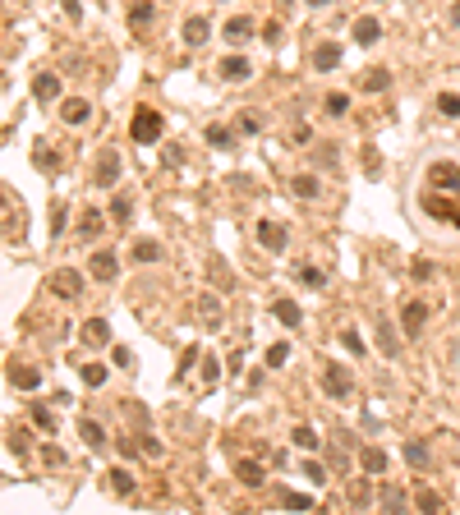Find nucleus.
Here are the masks:
<instances>
[{
	"mask_svg": "<svg viewBox=\"0 0 460 515\" xmlns=\"http://www.w3.org/2000/svg\"><path fill=\"white\" fill-rule=\"evenodd\" d=\"M106 483H110V493H115V497H129L134 493V474L129 470H110Z\"/></svg>",
	"mask_w": 460,
	"mask_h": 515,
	"instance_id": "obj_28",
	"label": "nucleus"
},
{
	"mask_svg": "<svg viewBox=\"0 0 460 515\" xmlns=\"http://www.w3.org/2000/svg\"><path fill=\"white\" fill-rule=\"evenodd\" d=\"M235 479H240L244 488H263V483H267V470H263L258 460H240V465H235Z\"/></svg>",
	"mask_w": 460,
	"mask_h": 515,
	"instance_id": "obj_14",
	"label": "nucleus"
},
{
	"mask_svg": "<svg viewBox=\"0 0 460 515\" xmlns=\"http://www.w3.org/2000/svg\"><path fill=\"white\" fill-rule=\"evenodd\" d=\"M180 33H185V46H203L212 28H208V19H203V14H194V19H189L185 28H180Z\"/></svg>",
	"mask_w": 460,
	"mask_h": 515,
	"instance_id": "obj_19",
	"label": "nucleus"
},
{
	"mask_svg": "<svg viewBox=\"0 0 460 515\" xmlns=\"http://www.w3.org/2000/svg\"><path fill=\"white\" fill-rule=\"evenodd\" d=\"M240 129H244V133H258L263 124H258V115H240Z\"/></svg>",
	"mask_w": 460,
	"mask_h": 515,
	"instance_id": "obj_50",
	"label": "nucleus"
},
{
	"mask_svg": "<svg viewBox=\"0 0 460 515\" xmlns=\"http://www.w3.org/2000/svg\"><path fill=\"white\" fill-rule=\"evenodd\" d=\"M387 88H391V69H368V74H364V92L378 97V92H387Z\"/></svg>",
	"mask_w": 460,
	"mask_h": 515,
	"instance_id": "obj_23",
	"label": "nucleus"
},
{
	"mask_svg": "<svg viewBox=\"0 0 460 515\" xmlns=\"http://www.w3.org/2000/svg\"><path fill=\"white\" fill-rule=\"evenodd\" d=\"M322 386H327V396H336V400H345V396L354 391V377L345 363H327V373H322Z\"/></svg>",
	"mask_w": 460,
	"mask_h": 515,
	"instance_id": "obj_3",
	"label": "nucleus"
},
{
	"mask_svg": "<svg viewBox=\"0 0 460 515\" xmlns=\"http://www.w3.org/2000/svg\"><path fill=\"white\" fill-rule=\"evenodd\" d=\"M290 194H299V198H318L322 184H318V175H295V180H290Z\"/></svg>",
	"mask_w": 460,
	"mask_h": 515,
	"instance_id": "obj_26",
	"label": "nucleus"
},
{
	"mask_svg": "<svg viewBox=\"0 0 460 515\" xmlns=\"http://www.w3.org/2000/svg\"><path fill=\"white\" fill-rule=\"evenodd\" d=\"M272 313H276V322H285V327H299V322H304V313H299L295 299H276Z\"/></svg>",
	"mask_w": 460,
	"mask_h": 515,
	"instance_id": "obj_21",
	"label": "nucleus"
},
{
	"mask_svg": "<svg viewBox=\"0 0 460 515\" xmlns=\"http://www.w3.org/2000/svg\"><path fill=\"white\" fill-rule=\"evenodd\" d=\"M438 110L447 115V120H460V97L456 92H438Z\"/></svg>",
	"mask_w": 460,
	"mask_h": 515,
	"instance_id": "obj_32",
	"label": "nucleus"
},
{
	"mask_svg": "<svg viewBox=\"0 0 460 515\" xmlns=\"http://www.w3.org/2000/svg\"><path fill=\"white\" fill-rule=\"evenodd\" d=\"M83 340H88V345H106V340H110V322L106 318H88V322H83Z\"/></svg>",
	"mask_w": 460,
	"mask_h": 515,
	"instance_id": "obj_22",
	"label": "nucleus"
},
{
	"mask_svg": "<svg viewBox=\"0 0 460 515\" xmlns=\"http://www.w3.org/2000/svg\"><path fill=\"white\" fill-rule=\"evenodd\" d=\"M115 175H120V157H115V152H101L97 166H92V184L110 189V184H115Z\"/></svg>",
	"mask_w": 460,
	"mask_h": 515,
	"instance_id": "obj_5",
	"label": "nucleus"
},
{
	"mask_svg": "<svg viewBox=\"0 0 460 515\" xmlns=\"http://www.w3.org/2000/svg\"><path fill=\"white\" fill-rule=\"evenodd\" d=\"M340 345H345L350 354H364V340H359V331H350V327L340 331Z\"/></svg>",
	"mask_w": 460,
	"mask_h": 515,
	"instance_id": "obj_42",
	"label": "nucleus"
},
{
	"mask_svg": "<svg viewBox=\"0 0 460 515\" xmlns=\"http://www.w3.org/2000/svg\"><path fill=\"white\" fill-rule=\"evenodd\" d=\"M33 161L42 166V171H55V166H60V157H55L51 147H37V152H33Z\"/></svg>",
	"mask_w": 460,
	"mask_h": 515,
	"instance_id": "obj_40",
	"label": "nucleus"
},
{
	"mask_svg": "<svg viewBox=\"0 0 460 515\" xmlns=\"http://www.w3.org/2000/svg\"><path fill=\"white\" fill-rule=\"evenodd\" d=\"M78 437L88 442V447H101V442H106V433H101V423H92V419H83V423H78Z\"/></svg>",
	"mask_w": 460,
	"mask_h": 515,
	"instance_id": "obj_30",
	"label": "nucleus"
},
{
	"mask_svg": "<svg viewBox=\"0 0 460 515\" xmlns=\"http://www.w3.org/2000/svg\"><path fill=\"white\" fill-rule=\"evenodd\" d=\"M253 33H258V23H253V19H244V14H240V19H230L226 28H221V37H226L230 46H244Z\"/></svg>",
	"mask_w": 460,
	"mask_h": 515,
	"instance_id": "obj_9",
	"label": "nucleus"
},
{
	"mask_svg": "<svg viewBox=\"0 0 460 515\" xmlns=\"http://www.w3.org/2000/svg\"><path fill=\"white\" fill-rule=\"evenodd\" d=\"M198 313H203V322H208V327H221V304H217V295H203V299H198Z\"/></svg>",
	"mask_w": 460,
	"mask_h": 515,
	"instance_id": "obj_27",
	"label": "nucleus"
},
{
	"mask_svg": "<svg viewBox=\"0 0 460 515\" xmlns=\"http://www.w3.org/2000/svg\"><path fill=\"white\" fill-rule=\"evenodd\" d=\"M10 382L19 386V391H37V386H42V373H37L33 363H10Z\"/></svg>",
	"mask_w": 460,
	"mask_h": 515,
	"instance_id": "obj_11",
	"label": "nucleus"
},
{
	"mask_svg": "<svg viewBox=\"0 0 460 515\" xmlns=\"http://www.w3.org/2000/svg\"><path fill=\"white\" fill-rule=\"evenodd\" d=\"M308 5H313V10H322V5H327V0H308Z\"/></svg>",
	"mask_w": 460,
	"mask_h": 515,
	"instance_id": "obj_56",
	"label": "nucleus"
},
{
	"mask_svg": "<svg viewBox=\"0 0 460 515\" xmlns=\"http://www.w3.org/2000/svg\"><path fill=\"white\" fill-rule=\"evenodd\" d=\"M110 354H115V363H120V368H134V354L124 350V345H115V350H110Z\"/></svg>",
	"mask_w": 460,
	"mask_h": 515,
	"instance_id": "obj_49",
	"label": "nucleus"
},
{
	"mask_svg": "<svg viewBox=\"0 0 460 515\" xmlns=\"http://www.w3.org/2000/svg\"><path fill=\"white\" fill-rule=\"evenodd\" d=\"M308 138H313L308 124H295V129H290V143H295V147H308Z\"/></svg>",
	"mask_w": 460,
	"mask_h": 515,
	"instance_id": "obj_44",
	"label": "nucleus"
},
{
	"mask_svg": "<svg viewBox=\"0 0 460 515\" xmlns=\"http://www.w3.org/2000/svg\"><path fill=\"white\" fill-rule=\"evenodd\" d=\"M322 110H327L331 120H340V115L350 110V97H345V92H327V101H322Z\"/></svg>",
	"mask_w": 460,
	"mask_h": 515,
	"instance_id": "obj_29",
	"label": "nucleus"
},
{
	"mask_svg": "<svg viewBox=\"0 0 460 515\" xmlns=\"http://www.w3.org/2000/svg\"><path fill=\"white\" fill-rule=\"evenodd\" d=\"M378 37H382V23H378V19H368V14L354 19V42H359V46H373Z\"/></svg>",
	"mask_w": 460,
	"mask_h": 515,
	"instance_id": "obj_18",
	"label": "nucleus"
},
{
	"mask_svg": "<svg viewBox=\"0 0 460 515\" xmlns=\"http://www.w3.org/2000/svg\"><path fill=\"white\" fill-rule=\"evenodd\" d=\"M134 263H161V244L157 240H134Z\"/></svg>",
	"mask_w": 460,
	"mask_h": 515,
	"instance_id": "obj_24",
	"label": "nucleus"
},
{
	"mask_svg": "<svg viewBox=\"0 0 460 515\" xmlns=\"http://www.w3.org/2000/svg\"><path fill=\"white\" fill-rule=\"evenodd\" d=\"M308 60H313V69L331 74V69L340 65V46H336V42H322V46H313V55H308Z\"/></svg>",
	"mask_w": 460,
	"mask_h": 515,
	"instance_id": "obj_12",
	"label": "nucleus"
},
{
	"mask_svg": "<svg viewBox=\"0 0 460 515\" xmlns=\"http://www.w3.org/2000/svg\"><path fill=\"white\" fill-rule=\"evenodd\" d=\"M263 42H281V23H263Z\"/></svg>",
	"mask_w": 460,
	"mask_h": 515,
	"instance_id": "obj_48",
	"label": "nucleus"
},
{
	"mask_svg": "<svg viewBox=\"0 0 460 515\" xmlns=\"http://www.w3.org/2000/svg\"><path fill=\"white\" fill-rule=\"evenodd\" d=\"M101 226H106V212L88 208V212H83V221H78V240H97Z\"/></svg>",
	"mask_w": 460,
	"mask_h": 515,
	"instance_id": "obj_16",
	"label": "nucleus"
},
{
	"mask_svg": "<svg viewBox=\"0 0 460 515\" xmlns=\"http://www.w3.org/2000/svg\"><path fill=\"white\" fill-rule=\"evenodd\" d=\"M415 506H419V511H438V506H442V493H438V488H419Z\"/></svg>",
	"mask_w": 460,
	"mask_h": 515,
	"instance_id": "obj_35",
	"label": "nucleus"
},
{
	"mask_svg": "<svg viewBox=\"0 0 460 515\" xmlns=\"http://www.w3.org/2000/svg\"><path fill=\"white\" fill-rule=\"evenodd\" d=\"M424 322H428V304H424V299H410V304L401 308V327H405L410 336H419Z\"/></svg>",
	"mask_w": 460,
	"mask_h": 515,
	"instance_id": "obj_8",
	"label": "nucleus"
},
{
	"mask_svg": "<svg viewBox=\"0 0 460 515\" xmlns=\"http://www.w3.org/2000/svg\"><path fill=\"white\" fill-rule=\"evenodd\" d=\"M46 290H51L55 299H78V295H83V272H74V267H55V272L46 276Z\"/></svg>",
	"mask_w": 460,
	"mask_h": 515,
	"instance_id": "obj_2",
	"label": "nucleus"
},
{
	"mask_svg": "<svg viewBox=\"0 0 460 515\" xmlns=\"http://www.w3.org/2000/svg\"><path fill=\"white\" fill-rule=\"evenodd\" d=\"M33 423H37V428H46V433H51V428H55V419H51V409H42V405H33Z\"/></svg>",
	"mask_w": 460,
	"mask_h": 515,
	"instance_id": "obj_45",
	"label": "nucleus"
},
{
	"mask_svg": "<svg viewBox=\"0 0 460 515\" xmlns=\"http://www.w3.org/2000/svg\"><path fill=\"white\" fill-rule=\"evenodd\" d=\"M161 129H166V120H161V110H152V106H138L134 110V120H129V133H134V143H157L161 138Z\"/></svg>",
	"mask_w": 460,
	"mask_h": 515,
	"instance_id": "obj_1",
	"label": "nucleus"
},
{
	"mask_svg": "<svg viewBox=\"0 0 460 515\" xmlns=\"http://www.w3.org/2000/svg\"><path fill=\"white\" fill-rule=\"evenodd\" d=\"M290 437H295V447H299V451H318V433H313V428H295Z\"/></svg>",
	"mask_w": 460,
	"mask_h": 515,
	"instance_id": "obj_36",
	"label": "nucleus"
},
{
	"mask_svg": "<svg viewBox=\"0 0 460 515\" xmlns=\"http://www.w3.org/2000/svg\"><path fill=\"white\" fill-rule=\"evenodd\" d=\"M78 377H83L88 386H101V382H106V363H83V368H78Z\"/></svg>",
	"mask_w": 460,
	"mask_h": 515,
	"instance_id": "obj_33",
	"label": "nucleus"
},
{
	"mask_svg": "<svg viewBox=\"0 0 460 515\" xmlns=\"http://www.w3.org/2000/svg\"><path fill=\"white\" fill-rule=\"evenodd\" d=\"M451 28H460V0L451 5Z\"/></svg>",
	"mask_w": 460,
	"mask_h": 515,
	"instance_id": "obj_55",
	"label": "nucleus"
},
{
	"mask_svg": "<svg viewBox=\"0 0 460 515\" xmlns=\"http://www.w3.org/2000/svg\"><path fill=\"white\" fill-rule=\"evenodd\" d=\"M299 276H304V285H322V272H318V267H304Z\"/></svg>",
	"mask_w": 460,
	"mask_h": 515,
	"instance_id": "obj_53",
	"label": "nucleus"
},
{
	"mask_svg": "<svg viewBox=\"0 0 460 515\" xmlns=\"http://www.w3.org/2000/svg\"><path fill=\"white\" fill-rule=\"evenodd\" d=\"M428 184L447 189V194H460V166L456 161H433L428 166Z\"/></svg>",
	"mask_w": 460,
	"mask_h": 515,
	"instance_id": "obj_4",
	"label": "nucleus"
},
{
	"mask_svg": "<svg viewBox=\"0 0 460 515\" xmlns=\"http://www.w3.org/2000/svg\"><path fill=\"white\" fill-rule=\"evenodd\" d=\"M364 166H368V171H378V166H382V157L373 152V147H364Z\"/></svg>",
	"mask_w": 460,
	"mask_h": 515,
	"instance_id": "obj_54",
	"label": "nucleus"
},
{
	"mask_svg": "<svg viewBox=\"0 0 460 515\" xmlns=\"http://www.w3.org/2000/svg\"><path fill=\"white\" fill-rule=\"evenodd\" d=\"M60 231H65V203L51 208V235H60Z\"/></svg>",
	"mask_w": 460,
	"mask_h": 515,
	"instance_id": "obj_46",
	"label": "nucleus"
},
{
	"mask_svg": "<svg viewBox=\"0 0 460 515\" xmlns=\"http://www.w3.org/2000/svg\"><path fill=\"white\" fill-rule=\"evenodd\" d=\"M88 115H92V106L83 97H69L65 106H60V120L65 124H88Z\"/></svg>",
	"mask_w": 460,
	"mask_h": 515,
	"instance_id": "obj_15",
	"label": "nucleus"
},
{
	"mask_svg": "<svg viewBox=\"0 0 460 515\" xmlns=\"http://www.w3.org/2000/svg\"><path fill=\"white\" fill-rule=\"evenodd\" d=\"M88 272L97 276V281H115V276H120V258H115V253H92Z\"/></svg>",
	"mask_w": 460,
	"mask_h": 515,
	"instance_id": "obj_13",
	"label": "nucleus"
},
{
	"mask_svg": "<svg viewBox=\"0 0 460 515\" xmlns=\"http://www.w3.org/2000/svg\"><path fill=\"white\" fill-rule=\"evenodd\" d=\"M359 465H364V474H382V470H387V456H382L378 447H364V451H359Z\"/></svg>",
	"mask_w": 460,
	"mask_h": 515,
	"instance_id": "obj_25",
	"label": "nucleus"
},
{
	"mask_svg": "<svg viewBox=\"0 0 460 515\" xmlns=\"http://www.w3.org/2000/svg\"><path fill=\"white\" fill-rule=\"evenodd\" d=\"M318 161H322V166H336V161H340V152H336V147H322Z\"/></svg>",
	"mask_w": 460,
	"mask_h": 515,
	"instance_id": "obj_52",
	"label": "nucleus"
},
{
	"mask_svg": "<svg viewBox=\"0 0 460 515\" xmlns=\"http://www.w3.org/2000/svg\"><path fill=\"white\" fill-rule=\"evenodd\" d=\"M208 143L212 147H235V133H230L226 124H208Z\"/></svg>",
	"mask_w": 460,
	"mask_h": 515,
	"instance_id": "obj_31",
	"label": "nucleus"
},
{
	"mask_svg": "<svg viewBox=\"0 0 460 515\" xmlns=\"http://www.w3.org/2000/svg\"><path fill=\"white\" fill-rule=\"evenodd\" d=\"M382 506H387V511H401V506H405V493H401L396 483H387V488H382Z\"/></svg>",
	"mask_w": 460,
	"mask_h": 515,
	"instance_id": "obj_37",
	"label": "nucleus"
},
{
	"mask_svg": "<svg viewBox=\"0 0 460 515\" xmlns=\"http://www.w3.org/2000/svg\"><path fill=\"white\" fill-rule=\"evenodd\" d=\"M258 244L272 249V253H281L285 249V226L281 221H258Z\"/></svg>",
	"mask_w": 460,
	"mask_h": 515,
	"instance_id": "obj_10",
	"label": "nucleus"
},
{
	"mask_svg": "<svg viewBox=\"0 0 460 515\" xmlns=\"http://www.w3.org/2000/svg\"><path fill=\"white\" fill-rule=\"evenodd\" d=\"M33 97L37 101H55V97H60V78H55V74H37L33 78Z\"/></svg>",
	"mask_w": 460,
	"mask_h": 515,
	"instance_id": "obj_20",
	"label": "nucleus"
},
{
	"mask_svg": "<svg viewBox=\"0 0 460 515\" xmlns=\"http://www.w3.org/2000/svg\"><path fill=\"white\" fill-rule=\"evenodd\" d=\"M152 19H157V10H152V0H134L129 5V28H152Z\"/></svg>",
	"mask_w": 460,
	"mask_h": 515,
	"instance_id": "obj_17",
	"label": "nucleus"
},
{
	"mask_svg": "<svg viewBox=\"0 0 460 515\" xmlns=\"http://www.w3.org/2000/svg\"><path fill=\"white\" fill-rule=\"evenodd\" d=\"M281 502L290 506V511H313V497H308V493H285Z\"/></svg>",
	"mask_w": 460,
	"mask_h": 515,
	"instance_id": "obj_38",
	"label": "nucleus"
},
{
	"mask_svg": "<svg viewBox=\"0 0 460 515\" xmlns=\"http://www.w3.org/2000/svg\"><path fill=\"white\" fill-rule=\"evenodd\" d=\"M129 212H134V203H129L124 194H115V198H110V212H106V217H110V221H129Z\"/></svg>",
	"mask_w": 460,
	"mask_h": 515,
	"instance_id": "obj_34",
	"label": "nucleus"
},
{
	"mask_svg": "<svg viewBox=\"0 0 460 515\" xmlns=\"http://www.w3.org/2000/svg\"><path fill=\"white\" fill-rule=\"evenodd\" d=\"M373 336H378V350H382L387 359H401V336H396V327L387 318L373 322Z\"/></svg>",
	"mask_w": 460,
	"mask_h": 515,
	"instance_id": "obj_6",
	"label": "nucleus"
},
{
	"mask_svg": "<svg viewBox=\"0 0 460 515\" xmlns=\"http://www.w3.org/2000/svg\"><path fill=\"white\" fill-rule=\"evenodd\" d=\"M447 363H451V368H456V373H460V336H456V340H451V345H447Z\"/></svg>",
	"mask_w": 460,
	"mask_h": 515,
	"instance_id": "obj_47",
	"label": "nucleus"
},
{
	"mask_svg": "<svg viewBox=\"0 0 460 515\" xmlns=\"http://www.w3.org/2000/svg\"><path fill=\"white\" fill-rule=\"evenodd\" d=\"M405 460L410 465H428V447H424V442H410V447H405Z\"/></svg>",
	"mask_w": 460,
	"mask_h": 515,
	"instance_id": "obj_41",
	"label": "nucleus"
},
{
	"mask_svg": "<svg viewBox=\"0 0 460 515\" xmlns=\"http://www.w3.org/2000/svg\"><path fill=\"white\" fill-rule=\"evenodd\" d=\"M217 74H221V83H244V78L253 74V65L244 60V55H226V60L217 65Z\"/></svg>",
	"mask_w": 460,
	"mask_h": 515,
	"instance_id": "obj_7",
	"label": "nucleus"
},
{
	"mask_svg": "<svg viewBox=\"0 0 460 515\" xmlns=\"http://www.w3.org/2000/svg\"><path fill=\"white\" fill-rule=\"evenodd\" d=\"M304 474H308V479H313V483H322V479H327V474H322V465H318V460H308V465H304Z\"/></svg>",
	"mask_w": 460,
	"mask_h": 515,
	"instance_id": "obj_51",
	"label": "nucleus"
},
{
	"mask_svg": "<svg viewBox=\"0 0 460 515\" xmlns=\"http://www.w3.org/2000/svg\"><path fill=\"white\" fill-rule=\"evenodd\" d=\"M285 359H290V345H285V340H281V345H272V350H267V363H272V368H281Z\"/></svg>",
	"mask_w": 460,
	"mask_h": 515,
	"instance_id": "obj_43",
	"label": "nucleus"
},
{
	"mask_svg": "<svg viewBox=\"0 0 460 515\" xmlns=\"http://www.w3.org/2000/svg\"><path fill=\"white\" fill-rule=\"evenodd\" d=\"M350 502H354V506L373 502V488H368V483H364V479H354V483H350Z\"/></svg>",
	"mask_w": 460,
	"mask_h": 515,
	"instance_id": "obj_39",
	"label": "nucleus"
}]
</instances>
